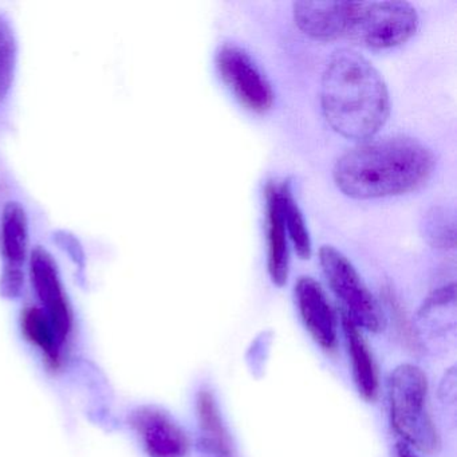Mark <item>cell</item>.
Instances as JSON below:
<instances>
[{
	"mask_svg": "<svg viewBox=\"0 0 457 457\" xmlns=\"http://www.w3.org/2000/svg\"><path fill=\"white\" fill-rule=\"evenodd\" d=\"M429 148L416 138L395 137L358 144L337 160V188L357 200L398 196L421 188L435 170Z\"/></svg>",
	"mask_w": 457,
	"mask_h": 457,
	"instance_id": "6da1fadb",
	"label": "cell"
},
{
	"mask_svg": "<svg viewBox=\"0 0 457 457\" xmlns=\"http://www.w3.org/2000/svg\"><path fill=\"white\" fill-rule=\"evenodd\" d=\"M320 108L334 132L363 143L371 140L389 119V90L362 54L339 49L330 55L322 73Z\"/></svg>",
	"mask_w": 457,
	"mask_h": 457,
	"instance_id": "7a4b0ae2",
	"label": "cell"
},
{
	"mask_svg": "<svg viewBox=\"0 0 457 457\" xmlns=\"http://www.w3.org/2000/svg\"><path fill=\"white\" fill-rule=\"evenodd\" d=\"M50 221L23 183L10 157L0 149V294L20 298L26 290L29 261Z\"/></svg>",
	"mask_w": 457,
	"mask_h": 457,
	"instance_id": "3957f363",
	"label": "cell"
},
{
	"mask_svg": "<svg viewBox=\"0 0 457 457\" xmlns=\"http://www.w3.org/2000/svg\"><path fill=\"white\" fill-rule=\"evenodd\" d=\"M390 421L406 445L422 453H436L441 441L428 411V378L419 366L403 363L387 382Z\"/></svg>",
	"mask_w": 457,
	"mask_h": 457,
	"instance_id": "277c9868",
	"label": "cell"
},
{
	"mask_svg": "<svg viewBox=\"0 0 457 457\" xmlns=\"http://www.w3.org/2000/svg\"><path fill=\"white\" fill-rule=\"evenodd\" d=\"M419 25L417 10L408 2H346L341 39L366 49H392L409 41Z\"/></svg>",
	"mask_w": 457,
	"mask_h": 457,
	"instance_id": "5b68a950",
	"label": "cell"
},
{
	"mask_svg": "<svg viewBox=\"0 0 457 457\" xmlns=\"http://www.w3.org/2000/svg\"><path fill=\"white\" fill-rule=\"evenodd\" d=\"M320 262L331 290L344 304L345 314L358 328L371 333L381 331L385 326L384 312L352 262L331 245L320 248Z\"/></svg>",
	"mask_w": 457,
	"mask_h": 457,
	"instance_id": "8992f818",
	"label": "cell"
},
{
	"mask_svg": "<svg viewBox=\"0 0 457 457\" xmlns=\"http://www.w3.org/2000/svg\"><path fill=\"white\" fill-rule=\"evenodd\" d=\"M22 71V37L17 17L0 2V149L17 125Z\"/></svg>",
	"mask_w": 457,
	"mask_h": 457,
	"instance_id": "52a82bcc",
	"label": "cell"
},
{
	"mask_svg": "<svg viewBox=\"0 0 457 457\" xmlns=\"http://www.w3.org/2000/svg\"><path fill=\"white\" fill-rule=\"evenodd\" d=\"M216 69L235 97L250 111L263 113L274 104V90L253 58L235 45H223L215 55Z\"/></svg>",
	"mask_w": 457,
	"mask_h": 457,
	"instance_id": "ba28073f",
	"label": "cell"
},
{
	"mask_svg": "<svg viewBox=\"0 0 457 457\" xmlns=\"http://www.w3.org/2000/svg\"><path fill=\"white\" fill-rule=\"evenodd\" d=\"M130 424L149 457H186L188 453L186 432L167 411L144 406L133 411Z\"/></svg>",
	"mask_w": 457,
	"mask_h": 457,
	"instance_id": "9c48e42d",
	"label": "cell"
},
{
	"mask_svg": "<svg viewBox=\"0 0 457 457\" xmlns=\"http://www.w3.org/2000/svg\"><path fill=\"white\" fill-rule=\"evenodd\" d=\"M295 298L299 314L310 336L323 350L333 352L338 341L337 315L317 280L299 278L295 285Z\"/></svg>",
	"mask_w": 457,
	"mask_h": 457,
	"instance_id": "30bf717a",
	"label": "cell"
},
{
	"mask_svg": "<svg viewBox=\"0 0 457 457\" xmlns=\"http://www.w3.org/2000/svg\"><path fill=\"white\" fill-rule=\"evenodd\" d=\"M267 210V267L272 283L282 287L287 283L290 272V250H288L287 231L283 221L280 208L279 189L277 184L270 183L266 187Z\"/></svg>",
	"mask_w": 457,
	"mask_h": 457,
	"instance_id": "8fae6325",
	"label": "cell"
},
{
	"mask_svg": "<svg viewBox=\"0 0 457 457\" xmlns=\"http://www.w3.org/2000/svg\"><path fill=\"white\" fill-rule=\"evenodd\" d=\"M345 2H295L293 4L296 28L317 41H337L342 37Z\"/></svg>",
	"mask_w": 457,
	"mask_h": 457,
	"instance_id": "7c38bea8",
	"label": "cell"
},
{
	"mask_svg": "<svg viewBox=\"0 0 457 457\" xmlns=\"http://www.w3.org/2000/svg\"><path fill=\"white\" fill-rule=\"evenodd\" d=\"M200 446L210 457H237L231 436L224 425L218 403L210 390H202L196 400Z\"/></svg>",
	"mask_w": 457,
	"mask_h": 457,
	"instance_id": "4fadbf2b",
	"label": "cell"
},
{
	"mask_svg": "<svg viewBox=\"0 0 457 457\" xmlns=\"http://www.w3.org/2000/svg\"><path fill=\"white\" fill-rule=\"evenodd\" d=\"M342 330L352 361L353 377L358 393L366 401H373L378 392V377L370 350L363 339L358 326L342 312Z\"/></svg>",
	"mask_w": 457,
	"mask_h": 457,
	"instance_id": "5bb4252c",
	"label": "cell"
},
{
	"mask_svg": "<svg viewBox=\"0 0 457 457\" xmlns=\"http://www.w3.org/2000/svg\"><path fill=\"white\" fill-rule=\"evenodd\" d=\"M21 330L26 341L41 353L47 368L58 370L62 366V347L54 328L36 303H29L21 312Z\"/></svg>",
	"mask_w": 457,
	"mask_h": 457,
	"instance_id": "9a60e30c",
	"label": "cell"
},
{
	"mask_svg": "<svg viewBox=\"0 0 457 457\" xmlns=\"http://www.w3.org/2000/svg\"><path fill=\"white\" fill-rule=\"evenodd\" d=\"M278 189H279L280 208H282L287 237L293 242L296 253L302 259H309L312 256V237H310L303 213L294 196L291 181H283L280 186H278Z\"/></svg>",
	"mask_w": 457,
	"mask_h": 457,
	"instance_id": "2e32d148",
	"label": "cell"
},
{
	"mask_svg": "<svg viewBox=\"0 0 457 457\" xmlns=\"http://www.w3.org/2000/svg\"><path fill=\"white\" fill-rule=\"evenodd\" d=\"M422 237L438 250H453L456 245V220L451 208L433 207L422 219Z\"/></svg>",
	"mask_w": 457,
	"mask_h": 457,
	"instance_id": "e0dca14e",
	"label": "cell"
},
{
	"mask_svg": "<svg viewBox=\"0 0 457 457\" xmlns=\"http://www.w3.org/2000/svg\"><path fill=\"white\" fill-rule=\"evenodd\" d=\"M395 453H397V457H419L411 451V446L406 445L405 443L397 444V446H395Z\"/></svg>",
	"mask_w": 457,
	"mask_h": 457,
	"instance_id": "ac0fdd59",
	"label": "cell"
}]
</instances>
